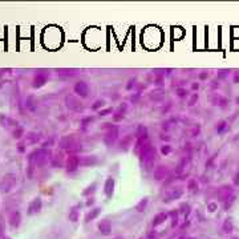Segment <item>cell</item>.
Instances as JSON below:
<instances>
[{
    "label": "cell",
    "instance_id": "cell-6",
    "mask_svg": "<svg viewBox=\"0 0 239 239\" xmlns=\"http://www.w3.org/2000/svg\"><path fill=\"white\" fill-rule=\"evenodd\" d=\"M8 222H9V225H11V227L18 228L21 223V214L19 213V211H13V213L9 215Z\"/></svg>",
    "mask_w": 239,
    "mask_h": 239
},
{
    "label": "cell",
    "instance_id": "cell-12",
    "mask_svg": "<svg viewBox=\"0 0 239 239\" xmlns=\"http://www.w3.org/2000/svg\"><path fill=\"white\" fill-rule=\"evenodd\" d=\"M116 137H117V129L114 128V129L110 130V132L108 133V135L105 137V142H106V144H112V142L116 140Z\"/></svg>",
    "mask_w": 239,
    "mask_h": 239
},
{
    "label": "cell",
    "instance_id": "cell-21",
    "mask_svg": "<svg viewBox=\"0 0 239 239\" xmlns=\"http://www.w3.org/2000/svg\"><path fill=\"white\" fill-rule=\"evenodd\" d=\"M3 235V227H1V225H0V236Z\"/></svg>",
    "mask_w": 239,
    "mask_h": 239
},
{
    "label": "cell",
    "instance_id": "cell-17",
    "mask_svg": "<svg viewBox=\"0 0 239 239\" xmlns=\"http://www.w3.org/2000/svg\"><path fill=\"white\" fill-rule=\"evenodd\" d=\"M146 203H147V201H146V199H144V201H141V203H140L138 206H137V210H138V211H142V207H145V206H146Z\"/></svg>",
    "mask_w": 239,
    "mask_h": 239
},
{
    "label": "cell",
    "instance_id": "cell-11",
    "mask_svg": "<svg viewBox=\"0 0 239 239\" xmlns=\"http://www.w3.org/2000/svg\"><path fill=\"white\" fill-rule=\"evenodd\" d=\"M113 186H114V181H113L112 178L106 179V183H105V193H106L108 197L112 195V193H113Z\"/></svg>",
    "mask_w": 239,
    "mask_h": 239
},
{
    "label": "cell",
    "instance_id": "cell-19",
    "mask_svg": "<svg viewBox=\"0 0 239 239\" xmlns=\"http://www.w3.org/2000/svg\"><path fill=\"white\" fill-rule=\"evenodd\" d=\"M102 104H104V101H97V102H96V105H93V109H96V108H98V106H100V105H101V106H102Z\"/></svg>",
    "mask_w": 239,
    "mask_h": 239
},
{
    "label": "cell",
    "instance_id": "cell-9",
    "mask_svg": "<svg viewBox=\"0 0 239 239\" xmlns=\"http://www.w3.org/2000/svg\"><path fill=\"white\" fill-rule=\"evenodd\" d=\"M0 124L3 125V126H16L18 128V121H15V120L7 117V116H4V114L0 116Z\"/></svg>",
    "mask_w": 239,
    "mask_h": 239
},
{
    "label": "cell",
    "instance_id": "cell-22",
    "mask_svg": "<svg viewBox=\"0 0 239 239\" xmlns=\"http://www.w3.org/2000/svg\"><path fill=\"white\" fill-rule=\"evenodd\" d=\"M3 239H11V238H9V236H6V238H3Z\"/></svg>",
    "mask_w": 239,
    "mask_h": 239
},
{
    "label": "cell",
    "instance_id": "cell-16",
    "mask_svg": "<svg viewBox=\"0 0 239 239\" xmlns=\"http://www.w3.org/2000/svg\"><path fill=\"white\" fill-rule=\"evenodd\" d=\"M69 219H71L72 222H76V221H77V211H76V210H72V211H71V213H69Z\"/></svg>",
    "mask_w": 239,
    "mask_h": 239
},
{
    "label": "cell",
    "instance_id": "cell-10",
    "mask_svg": "<svg viewBox=\"0 0 239 239\" xmlns=\"http://www.w3.org/2000/svg\"><path fill=\"white\" fill-rule=\"evenodd\" d=\"M98 228L101 230V233L106 235V234L110 233V223L108 221H102L100 225H98Z\"/></svg>",
    "mask_w": 239,
    "mask_h": 239
},
{
    "label": "cell",
    "instance_id": "cell-14",
    "mask_svg": "<svg viewBox=\"0 0 239 239\" xmlns=\"http://www.w3.org/2000/svg\"><path fill=\"white\" fill-rule=\"evenodd\" d=\"M23 134H24V129H23V128H20V126H18L16 129L13 130V133H12L13 138H16V140L21 138V137H23Z\"/></svg>",
    "mask_w": 239,
    "mask_h": 239
},
{
    "label": "cell",
    "instance_id": "cell-15",
    "mask_svg": "<svg viewBox=\"0 0 239 239\" xmlns=\"http://www.w3.org/2000/svg\"><path fill=\"white\" fill-rule=\"evenodd\" d=\"M100 214V209H94V210L92 211V213H89V215L87 216V219L89 221V219H93V218H96V216Z\"/></svg>",
    "mask_w": 239,
    "mask_h": 239
},
{
    "label": "cell",
    "instance_id": "cell-13",
    "mask_svg": "<svg viewBox=\"0 0 239 239\" xmlns=\"http://www.w3.org/2000/svg\"><path fill=\"white\" fill-rule=\"evenodd\" d=\"M166 218H167V215H166V214H164V213L158 214V215H157L156 218L153 219V225H154V226H158V225H161V223H162V222H164Z\"/></svg>",
    "mask_w": 239,
    "mask_h": 239
},
{
    "label": "cell",
    "instance_id": "cell-5",
    "mask_svg": "<svg viewBox=\"0 0 239 239\" xmlns=\"http://www.w3.org/2000/svg\"><path fill=\"white\" fill-rule=\"evenodd\" d=\"M80 166V158L76 156H71L66 159V170L68 171H75L77 170V167Z\"/></svg>",
    "mask_w": 239,
    "mask_h": 239
},
{
    "label": "cell",
    "instance_id": "cell-20",
    "mask_svg": "<svg viewBox=\"0 0 239 239\" xmlns=\"http://www.w3.org/2000/svg\"><path fill=\"white\" fill-rule=\"evenodd\" d=\"M110 112H112V109H108V110H104V112H100V114L104 116V114H106V113H110Z\"/></svg>",
    "mask_w": 239,
    "mask_h": 239
},
{
    "label": "cell",
    "instance_id": "cell-3",
    "mask_svg": "<svg viewBox=\"0 0 239 239\" xmlns=\"http://www.w3.org/2000/svg\"><path fill=\"white\" fill-rule=\"evenodd\" d=\"M49 73L47 71H37L33 76V88H41L48 81Z\"/></svg>",
    "mask_w": 239,
    "mask_h": 239
},
{
    "label": "cell",
    "instance_id": "cell-2",
    "mask_svg": "<svg viewBox=\"0 0 239 239\" xmlns=\"http://www.w3.org/2000/svg\"><path fill=\"white\" fill-rule=\"evenodd\" d=\"M16 183H18V177L15 174L12 173L6 174L1 178V181H0V191L1 193H8V191H11L13 189Z\"/></svg>",
    "mask_w": 239,
    "mask_h": 239
},
{
    "label": "cell",
    "instance_id": "cell-1",
    "mask_svg": "<svg viewBox=\"0 0 239 239\" xmlns=\"http://www.w3.org/2000/svg\"><path fill=\"white\" fill-rule=\"evenodd\" d=\"M51 152L45 149H37L35 152H32L28 157V162H29V167L33 169V167L41 166V165L47 164L48 159L51 158Z\"/></svg>",
    "mask_w": 239,
    "mask_h": 239
},
{
    "label": "cell",
    "instance_id": "cell-8",
    "mask_svg": "<svg viewBox=\"0 0 239 239\" xmlns=\"http://www.w3.org/2000/svg\"><path fill=\"white\" fill-rule=\"evenodd\" d=\"M88 90H89V87H88V84L84 82V81H80V82H77L75 85V92L77 93L78 96L85 97V96L88 94Z\"/></svg>",
    "mask_w": 239,
    "mask_h": 239
},
{
    "label": "cell",
    "instance_id": "cell-7",
    "mask_svg": "<svg viewBox=\"0 0 239 239\" xmlns=\"http://www.w3.org/2000/svg\"><path fill=\"white\" fill-rule=\"evenodd\" d=\"M41 206H43V203H41V199H40V198H35L33 201L31 202V203L28 204V214H36V213H39V211L41 210Z\"/></svg>",
    "mask_w": 239,
    "mask_h": 239
},
{
    "label": "cell",
    "instance_id": "cell-4",
    "mask_svg": "<svg viewBox=\"0 0 239 239\" xmlns=\"http://www.w3.org/2000/svg\"><path fill=\"white\" fill-rule=\"evenodd\" d=\"M141 157L145 162H152L154 161V157H156V149L152 146V145L146 144L144 145L142 147V152H141Z\"/></svg>",
    "mask_w": 239,
    "mask_h": 239
},
{
    "label": "cell",
    "instance_id": "cell-18",
    "mask_svg": "<svg viewBox=\"0 0 239 239\" xmlns=\"http://www.w3.org/2000/svg\"><path fill=\"white\" fill-rule=\"evenodd\" d=\"M169 152H170V147L167 146V145H166V146H164V147H162V153H164V154H167V153H169Z\"/></svg>",
    "mask_w": 239,
    "mask_h": 239
}]
</instances>
